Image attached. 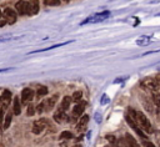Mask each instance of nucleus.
I'll return each mask as SVG.
<instances>
[{"label":"nucleus","mask_w":160,"mask_h":147,"mask_svg":"<svg viewBox=\"0 0 160 147\" xmlns=\"http://www.w3.org/2000/svg\"><path fill=\"white\" fill-rule=\"evenodd\" d=\"M126 115H129V116L136 122V125H138L142 131H145L146 133H151V132H152V126H151L150 121L148 120V117H146L141 111H135L134 108L129 107Z\"/></svg>","instance_id":"1"},{"label":"nucleus","mask_w":160,"mask_h":147,"mask_svg":"<svg viewBox=\"0 0 160 147\" xmlns=\"http://www.w3.org/2000/svg\"><path fill=\"white\" fill-rule=\"evenodd\" d=\"M109 16H110V11H109V10H104V11H101V12H98V14H95V15H91V16L86 17V19L81 22V25L100 22V21H104L105 19H108Z\"/></svg>","instance_id":"2"},{"label":"nucleus","mask_w":160,"mask_h":147,"mask_svg":"<svg viewBox=\"0 0 160 147\" xmlns=\"http://www.w3.org/2000/svg\"><path fill=\"white\" fill-rule=\"evenodd\" d=\"M15 10H16V12L20 14V15H31V14H30L29 2L25 1V0H19V1L15 4Z\"/></svg>","instance_id":"3"},{"label":"nucleus","mask_w":160,"mask_h":147,"mask_svg":"<svg viewBox=\"0 0 160 147\" xmlns=\"http://www.w3.org/2000/svg\"><path fill=\"white\" fill-rule=\"evenodd\" d=\"M144 88H148V90H151V91H156L159 87H160V82L155 78H150V77H146L141 81L140 83Z\"/></svg>","instance_id":"4"},{"label":"nucleus","mask_w":160,"mask_h":147,"mask_svg":"<svg viewBox=\"0 0 160 147\" xmlns=\"http://www.w3.org/2000/svg\"><path fill=\"white\" fill-rule=\"evenodd\" d=\"M125 118H126L128 125H129V126H130V127H131V128H132V130H134V131H135V132H136V133H138L142 140H146V138H148V137H146V135L144 133V131H142V130L136 125V122H135V121H134L129 115H126V116H125Z\"/></svg>","instance_id":"5"},{"label":"nucleus","mask_w":160,"mask_h":147,"mask_svg":"<svg viewBox=\"0 0 160 147\" xmlns=\"http://www.w3.org/2000/svg\"><path fill=\"white\" fill-rule=\"evenodd\" d=\"M46 125H48V121H46L45 118L36 120V121L34 122V125H32V133H35V135L41 133V132L44 131V128L46 127Z\"/></svg>","instance_id":"6"},{"label":"nucleus","mask_w":160,"mask_h":147,"mask_svg":"<svg viewBox=\"0 0 160 147\" xmlns=\"http://www.w3.org/2000/svg\"><path fill=\"white\" fill-rule=\"evenodd\" d=\"M4 17L6 19V22L8 24H14L15 21H16V11L14 10V9H11V7H6V9H4Z\"/></svg>","instance_id":"7"},{"label":"nucleus","mask_w":160,"mask_h":147,"mask_svg":"<svg viewBox=\"0 0 160 147\" xmlns=\"http://www.w3.org/2000/svg\"><path fill=\"white\" fill-rule=\"evenodd\" d=\"M11 98H12V95H11V92H10L9 90H4V91H2V93H1V96H0L1 107L6 108V107L9 106V103H10V101H11Z\"/></svg>","instance_id":"8"},{"label":"nucleus","mask_w":160,"mask_h":147,"mask_svg":"<svg viewBox=\"0 0 160 147\" xmlns=\"http://www.w3.org/2000/svg\"><path fill=\"white\" fill-rule=\"evenodd\" d=\"M34 95H35V92H34L32 88H29V87L24 88V90L21 91V100H22V103H28L29 101H31V100L34 98Z\"/></svg>","instance_id":"9"},{"label":"nucleus","mask_w":160,"mask_h":147,"mask_svg":"<svg viewBox=\"0 0 160 147\" xmlns=\"http://www.w3.org/2000/svg\"><path fill=\"white\" fill-rule=\"evenodd\" d=\"M58 97H59V95H54V96H51L50 98L45 100V101L42 102V105H44V110H46V111L52 110L54 106H55V103H56V101H58Z\"/></svg>","instance_id":"10"},{"label":"nucleus","mask_w":160,"mask_h":147,"mask_svg":"<svg viewBox=\"0 0 160 147\" xmlns=\"http://www.w3.org/2000/svg\"><path fill=\"white\" fill-rule=\"evenodd\" d=\"M85 107H86V102L85 101H79L78 102V105L74 107V110H72V115L75 116V117H80L81 115H82V112L85 111Z\"/></svg>","instance_id":"11"},{"label":"nucleus","mask_w":160,"mask_h":147,"mask_svg":"<svg viewBox=\"0 0 160 147\" xmlns=\"http://www.w3.org/2000/svg\"><path fill=\"white\" fill-rule=\"evenodd\" d=\"M88 122H89V116H88V115L81 116L80 120H79V122H78V125H76V130H78L79 132H82V131L85 130Z\"/></svg>","instance_id":"12"},{"label":"nucleus","mask_w":160,"mask_h":147,"mask_svg":"<svg viewBox=\"0 0 160 147\" xmlns=\"http://www.w3.org/2000/svg\"><path fill=\"white\" fill-rule=\"evenodd\" d=\"M54 121L55 122H58V123H62L64 121H65V118H68V116H66V113H65V111H62V110H58L55 113H54Z\"/></svg>","instance_id":"13"},{"label":"nucleus","mask_w":160,"mask_h":147,"mask_svg":"<svg viewBox=\"0 0 160 147\" xmlns=\"http://www.w3.org/2000/svg\"><path fill=\"white\" fill-rule=\"evenodd\" d=\"M29 6H30V14L35 15L39 12V0H29Z\"/></svg>","instance_id":"14"},{"label":"nucleus","mask_w":160,"mask_h":147,"mask_svg":"<svg viewBox=\"0 0 160 147\" xmlns=\"http://www.w3.org/2000/svg\"><path fill=\"white\" fill-rule=\"evenodd\" d=\"M150 42H151V37L150 36H146V35H142V36H140L136 40V45H139V46H146Z\"/></svg>","instance_id":"15"},{"label":"nucleus","mask_w":160,"mask_h":147,"mask_svg":"<svg viewBox=\"0 0 160 147\" xmlns=\"http://www.w3.org/2000/svg\"><path fill=\"white\" fill-rule=\"evenodd\" d=\"M71 97L70 96H65L64 98H62V101H61V105H60V110H62V111H68L69 108H70V103H71Z\"/></svg>","instance_id":"16"},{"label":"nucleus","mask_w":160,"mask_h":147,"mask_svg":"<svg viewBox=\"0 0 160 147\" xmlns=\"http://www.w3.org/2000/svg\"><path fill=\"white\" fill-rule=\"evenodd\" d=\"M12 112H14L15 115H20V112H21L20 100H19V97H16V96H15V98H14V105H12Z\"/></svg>","instance_id":"17"},{"label":"nucleus","mask_w":160,"mask_h":147,"mask_svg":"<svg viewBox=\"0 0 160 147\" xmlns=\"http://www.w3.org/2000/svg\"><path fill=\"white\" fill-rule=\"evenodd\" d=\"M11 120H12V113L9 112V113L5 116V121H4V123H2V128H4V130H8V128H9L10 123H11Z\"/></svg>","instance_id":"18"},{"label":"nucleus","mask_w":160,"mask_h":147,"mask_svg":"<svg viewBox=\"0 0 160 147\" xmlns=\"http://www.w3.org/2000/svg\"><path fill=\"white\" fill-rule=\"evenodd\" d=\"M45 95H48V87L46 86H40L38 88V91H36V96L38 97H42Z\"/></svg>","instance_id":"19"},{"label":"nucleus","mask_w":160,"mask_h":147,"mask_svg":"<svg viewBox=\"0 0 160 147\" xmlns=\"http://www.w3.org/2000/svg\"><path fill=\"white\" fill-rule=\"evenodd\" d=\"M81 97H82V92L81 91H75L72 93V96H71V100L75 101V102H79L81 100Z\"/></svg>","instance_id":"20"},{"label":"nucleus","mask_w":160,"mask_h":147,"mask_svg":"<svg viewBox=\"0 0 160 147\" xmlns=\"http://www.w3.org/2000/svg\"><path fill=\"white\" fill-rule=\"evenodd\" d=\"M72 137L74 136H72V133L70 131H64V132L60 133V140H70Z\"/></svg>","instance_id":"21"},{"label":"nucleus","mask_w":160,"mask_h":147,"mask_svg":"<svg viewBox=\"0 0 160 147\" xmlns=\"http://www.w3.org/2000/svg\"><path fill=\"white\" fill-rule=\"evenodd\" d=\"M152 101H154V103L158 106V108L160 110V93L154 92V93H152Z\"/></svg>","instance_id":"22"},{"label":"nucleus","mask_w":160,"mask_h":147,"mask_svg":"<svg viewBox=\"0 0 160 147\" xmlns=\"http://www.w3.org/2000/svg\"><path fill=\"white\" fill-rule=\"evenodd\" d=\"M44 4L48 6H58L60 5V0H44Z\"/></svg>","instance_id":"23"},{"label":"nucleus","mask_w":160,"mask_h":147,"mask_svg":"<svg viewBox=\"0 0 160 147\" xmlns=\"http://www.w3.org/2000/svg\"><path fill=\"white\" fill-rule=\"evenodd\" d=\"M109 102H110V98L108 97L106 93H104V95L101 96V98H100V105H106V103H109Z\"/></svg>","instance_id":"24"},{"label":"nucleus","mask_w":160,"mask_h":147,"mask_svg":"<svg viewBox=\"0 0 160 147\" xmlns=\"http://www.w3.org/2000/svg\"><path fill=\"white\" fill-rule=\"evenodd\" d=\"M35 113V107L32 105H29L28 106V116H32Z\"/></svg>","instance_id":"25"},{"label":"nucleus","mask_w":160,"mask_h":147,"mask_svg":"<svg viewBox=\"0 0 160 147\" xmlns=\"http://www.w3.org/2000/svg\"><path fill=\"white\" fill-rule=\"evenodd\" d=\"M106 140H108L109 142H111L112 145H116V138H115V136H112V135H106Z\"/></svg>","instance_id":"26"},{"label":"nucleus","mask_w":160,"mask_h":147,"mask_svg":"<svg viewBox=\"0 0 160 147\" xmlns=\"http://www.w3.org/2000/svg\"><path fill=\"white\" fill-rule=\"evenodd\" d=\"M38 110H36V112L38 113H42L44 112V105H42V102L40 103V105H38V107H36Z\"/></svg>","instance_id":"27"},{"label":"nucleus","mask_w":160,"mask_h":147,"mask_svg":"<svg viewBox=\"0 0 160 147\" xmlns=\"http://www.w3.org/2000/svg\"><path fill=\"white\" fill-rule=\"evenodd\" d=\"M10 40H12V39L10 37V35H6V36H1V37H0V42H4V41H10Z\"/></svg>","instance_id":"28"},{"label":"nucleus","mask_w":160,"mask_h":147,"mask_svg":"<svg viewBox=\"0 0 160 147\" xmlns=\"http://www.w3.org/2000/svg\"><path fill=\"white\" fill-rule=\"evenodd\" d=\"M142 143H144V146H145V147H155L151 142H149V141H146V140H144V142H142Z\"/></svg>","instance_id":"29"},{"label":"nucleus","mask_w":160,"mask_h":147,"mask_svg":"<svg viewBox=\"0 0 160 147\" xmlns=\"http://www.w3.org/2000/svg\"><path fill=\"white\" fill-rule=\"evenodd\" d=\"M95 121H96L98 123H100V122H101V116L99 115V112H96V113H95Z\"/></svg>","instance_id":"30"},{"label":"nucleus","mask_w":160,"mask_h":147,"mask_svg":"<svg viewBox=\"0 0 160 147\" xmlns=\"http://www.w3.org/2000/svg\"><path fill=\"white\" fill-rule=\"evenodd\" d=\"M8 22H6V19L2 16V17H0V26H5Z\"/></svg>","instance_id":"31"},{"label":"nucleus","mask_w":160,"mask_h":147,"mask_svg":"<svg viewBox=\"0 0 160 147\" xmlns=\"http://www.w3.org/2000/svg\"><path fill=\"white\" fill-rule=\"evenodd\" d=\"M10 70H12V67H8V69H0V74H1V72H6V71H10Z\"/></svg>","instance_id":"32"},{"label":"nucleus","mask_w":160,"mask_h":147,"mask_svg":"<svg viewBox=\"0 0 160 147\" xmlns=\"http://www.w3.org/2000/svg\"><path fill=\"white\" fill-rule=\"evenodd\" d=\"M2 118H4V117H2V107L0 106V122L2 121Z\"/></svg>","instance_id":"33"},{"label":"nucleus","mask_w":160,"mask_h":147,"mask_svg":"<svg viewBox=\"0 0 160 147\" xmlns=\"http://www.w3.org/2000/svg\"><path fill=\"white\" fill-rule=\"evenodd\" d=\"M60 1H61V0H60ZM62 1H65V2H69L70 0H62Z\"/></svg>","instance_id":"34"},{"label":"nucleus","mask_w":160,"mask_h":147,"mask_svg":"<svg viewBox=\"0 0 160 147\" xmlns=\"http://www.w3.org/2000/svg\"><path fill=\"white\" fill-rule=\"evenodd\" d=\"M0 147H4V145H2V143H0Z\"/></svg>","instance_id":"35"},{"label":"nucleus","mask_w":160,"mask_h":147,"mask_svg":"<svg viewBox=\"0 0 160 147\" xmlns=\"http://www.w3.org/2000/svg\"><path fill=\"white\" fill-rule=\"evenodd\" d=\"M159 143H160V135H159Z\"/></svg>","instance_id":"36"},{"label":"nucleus","mask_w":160,"mask_h":147,"mask_svg":"<svg viewBox=\"0 0 160 147\" xmlns=\"http://www.w3.org/2000/svg\"><path fill=\"white\" fill-rule=\"evenodd\" d=\"M0 17H1V11H0Z\"/></svg>","instance_id":"37"},{"label":"nucleus","mask_w":160,"mask_h":147,"mask_svg":"<svg viewBox=\"0 0 160 147\" xmlns=\"http://www.w3.org/2000/svg\"><path fill=\"white\" fill-rule=\"evenodd\" d=\"M158 16H160V12H159V14H158Z\"/></svg>","instance_id":"38"}]
</instances>
